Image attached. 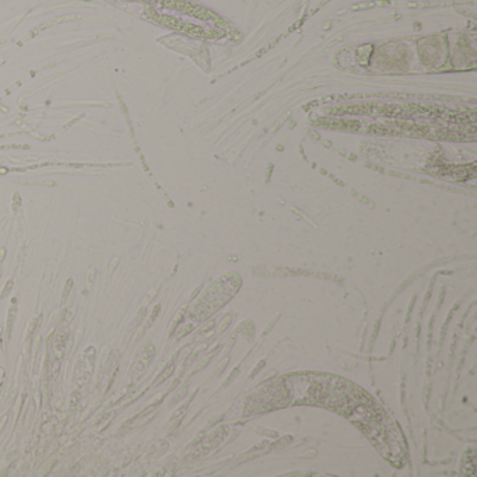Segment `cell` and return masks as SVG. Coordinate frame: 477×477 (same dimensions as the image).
<instances>
[{
	"label": "cell",
	"instance_id": "cell-2",
	"mask_svg": "<svg viewBox=\"0 0 477 477\" xmlns=\"http://www.w3.org/2000/svg\"><path fill=\"white\" fill-rule=\"evenodd\" d=\"M13 286H14V282H13V280H9V282L6 283V286H5V290H3V293H2V295H0V298H2V300H5L7 295L12 293Z\"/></svg>",
	"mask_w": 477,
	"mask_h": 477
},
{
	"label": "cell",
	"instance_id": "cell-5",
	"mask_svg": "<svg viewBox=\"0 0 477 477\" xmlns=\"http://www.w3.org/2000/svg\"><path fill=\"white\" fill-rule=\"evenodd\" d=\"M94 275H95V271H94V270H93V271H90V273H88V277H87V283H88V284H90V283H93V282H94Z\"/></svg>",
	"mask_w": 477,
	"mask_h": 477
},
{
	"label": "cell",
	"instance_id": "cell-4",
	"mask_svg": "<svg viewBox=\"0 0 477 477\" xmlns=\"http://www.w3.org/2000/svg\"><path fill=\"white\" fill-rule=\"evenodd\" d=\"M158 312H160V305H157V307L154 308V311H153V314H151L150 319H149V322H147V325H146V327H150V326H151V323L154 322V319H156V316H157Z\"/></svg>",
	"mask_w": 477,
	"mask_h": 477
},
{
	"label": "cell",
	"instance_id": "cell-7",
	"mask_svg": "<svg viewBox=\"0 0 477 477\" xmlns=\"http://www.w3.org/2000/svg\"><path fill=\"white\" fill-rule=\"evenodd\" d=\"M154 295H156V290H153V291H151V293H150V295H149V297H146L145 301H146V302H150V301H151V298H153Z\"/></svg>",
	"mask_w": 477,
	"mask_h": 477
},
{
	"label": "cell",
	"instance_id": "cell-3",
	"mask_svg": "<svg viewBox=\"0 0 477 477\" xmlns=\"http://www.w3.org/2000/svg\"><path fill=\"white\" fill-rule=\"evenodd\" d=\"M72 286H73V280H72V279H70L69 282L66 283V287H64V291H63L62 304H64V302H66V300H67V295H69L70 290H72Z\"/></svg>",
	"mask_w": 477,
	"mask_h": 477
},
{
	"label": "cell",
	"instance_id": "cell-6",
	"mask_svg": "<svg viewBox=\"0 0 477 477\" xmlns=\"http://www.w3.org/2000/svg\"><path fill=\"white\" fill-rule=\"evenodd\" d=\"M145 329L146 327H143V329H140V330H139V333L138 334H136V337H134V342H138V340H140L142 339V336H143V333H145Z\"/></svg>",
	"mask_w": 477,
	"mask_h": 477
},
{
	"label": "cell",
	"instance_id": "cell-1",
	"mask_svg": "<svg viewBox=\"0 0 477 477\" xmlns=\"http://www.w3.org/2000/svg\"><path fill=\"white\" fill-rule=\"evenodd\" d=\"M16 311H17V309H16V307L13 308L12 307V309H10V312H9V318H7V340L10 339V334H12V327H13V323H14V318H16Z\"/></svg>",
	"mask_w": 477,
	"mask_h": 477
}]
</instances>
